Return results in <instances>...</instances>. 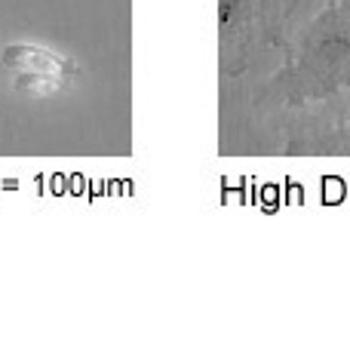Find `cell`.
Here are the masks:
<instances>
[{"label":"cell","instance_id":"1","mask_svg":"<svg viewBox=\"0 0 350 338\" xmlns=\"http://www.w3.org/2000/svg\"><path fill=\"white\" fill-rule=\"evenodd\" d=\"M3 65L10 68L16 90L34 99L59 96L77 77L74 62H68L65 55L49 53L43 47H31V43H12V47H6Z\"/></svg>","mask_w":350,"mask_h":338}]
</instances>
